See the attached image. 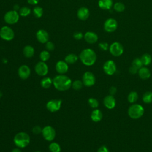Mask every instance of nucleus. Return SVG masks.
<instances>
[{"label":"nucleus","mask_w":152,"mask_h":152,"mask_svg":"<svg viewBox=\"0 0 152 152\" xmlns=\"http://www.w3.org/2000/svg\"><path fill=\"white\" fill-rule=\"evenodd\" d=\"M18 20L19 14L16 11H9L4 15V20L7 24H14L18 22Z\"/></svg>","instance_id":"nucleus-5"},{"label":"nucleus","mask_w":152,"mask_h":152,"mask_svg":"<svg viewBox=\"0 0 152 152\" xmlns=\"http://www.w3.org/2000/svg\"><path fill=\"white\" fill-rule=\"evenodd\" d=\"M50 53L48 50H43L40 53V58L42 61L46 62L50 58Z\"/></svg>","instance_id":"nucleus-32"},{"label":"nucleus","mask_w":152,"mask_h":152,"mask_svg":"<svg viewBox=\"0 0 152 152\" xmlns=\"http://www.w3.org/2000/svg\"><path fill=\"white\" fill-rule=\"evenodd\" d=\"M78 18L80 20H86L90 15V11L86 7H81L78 9L77 13Z\"/></svg>","instance_id":"nucleus-19"},{"label":"nucleus","mask_w":152,"mask_h":152,"mask_svg":"<svg viewBox=\"0 0 152 152\" xmlns=\"http://www.w3.org/2000/svg\"><path fill=\"white\" fill-rule=\"evenodd\" d=\"M97 152H109V151L107 147L105 145H102L98 149Z\"/></svg>","instance_id":"nucleus-43"},{"label":"nucleus","mask_w":152,"mask_h":152,"mask_svg":"<svg viewBox=\"0 0 152 152\" xmlns=\"http://www.w3.org/2000/svg\"><path fill=\"white\" fill-rule=\"evenodd\" d=\"M73 37L76 40H81L83 37V34L81 32L77 31V32H75L74 33Z\"/></svg>","instance_id":"nucleus-40"},{"label":"nucleus","mask_w":152,"mask_h":152,"mask_svg":"<svg viewBox=\"0 0 152 152\" xmlns=\"http://www.w3.org/2000/svg\"><path fill=\"white\" fill-rule=\"evenodd\" d=\"M52 84H53V80L49 77H44L40 81V85L44 88H49Z\"/></svg>","instance_id":"nucleus-24"},{"label":"nucleus","mask_w":152,"mask_h":152,"mask_svg":"<svg viewBox=\"0 0 152 152\" xmlns=\"http://www.w3.org/2000/svg\"><path fill=\"white\" fill-rule=\"evenodd\" d=\"M62 100L60 99H52L46 103L47 109L51 112H55L59 110L61 107Z\"/></svg>","instance_id":"nucleus-10"},{"label":"nucleus","mask_w":152,"mask_h":152,"mask_svg":"<svg viewBox=\"0 0 152 152\" xmlns=\"http://www.w3.org/2000/svg\"><path fill=\"white\" fill-rule=\"evenodd\" d=\"M32 131L34 134H39L42 132V129L41 128L40 126H39L38 125H36V126H34L33 127V128L32 129Z\"/></svg>","instance_id":"nucleus-39"},{"label":"nucleus","mask_w":152,"mask_h":152,"mask_svg":"<svg viewBox=\"0 0 152 152\" xmlns=\"http://www.w3.org/2000/svg\"><path fill=\"white\" fill-rule=\"evenodd\" d=\"M36 36L37 40L41 43H45L48 42L49 37L48 32L43 29L39 30L36 33Z\"/></svg>","instance_id":"nucleus-15"},{"label":"nucleus","mask_w":152,"mask_h":152,"mask_svg":"<svg viewBox=\"0 0 152 152\" xmlns=\"http://www.w3.org/2000/svg\"><path fill=\"white\" fill-rule=\"evenodd\" d=\"M109 51L114 56H119L124 52V47L119 42H115L112 43L109 46Z\"/></svg>","instance_id":"nucleus-8"},{"label":"nucleus","mask_w":152,"mask_h":152,"mask_svg":"<svg viewBox=\"0 0 152 152\" xmlns=\"http://www.w3.org/2000/svg\"><path fill=\"white\" fill-rule=\"evenodd\" d=\"M118 27V23L116 20L112 18L107 19L104 23V29L108 33H112L116 30Z\"/></svg>","instance_id":"nucleus-12"},{"label":"nucleus","mask_w":152,"mask_h":152,"mask_svg":"<svg viewBox=\"0 0 152 152\" xmlns=\"http://www.w3.org/2000/svg\"><path fill=\"white\" fill-rule=\"evenodd\" d=\"M99 47L103 50H107L109 49V45L106 42H101L99 44Z\"/></svg>","instance_id":"nucleus-38"},{"label":"nucleus","mask_w":152,"mask_h":152,"mask_svg":"<svg viewBox=\"0 0 152 152\" xmlns=\"http://www.w3.org/2000/svg\"><path fill=\"white\" fill-rule=\"evenodd\" d=\"M55 69L59 74H64L68 70V64L64 61H59L55 65Z\"/></svg>","instance_id":"nucleus-16"},{"label":"nucleus","mask_w":152,"mask_h":152,"mask_svg":"<svg viewBox=\"0 0 152 152\" xmlns=\"http://www.w3.org/2000/svg\"><path fill=\"white\" fill-rule=\"evenodd\" d=\"M140 59L142 63V65H145V66L149 65L151 64V61H152L151 56L148 53L143 54L141 56V57L140 58Z\"/></svg>","instance_id":"nucleus-26"},{"label":"nucleus","mask_w":152,"mask_h":152,"mask_svg":"<svg viewBox=\"0 0 152 152\" xmlns=\"http://www.w3.org/2000/svg\"><path fill=\"white\" fill-rule=\"evenodd\" d=\"M46 48L48 51H52L55 49V45L52 42H48L46 43Z\"/></svg>","instance_id":"nucleus-37"},{"label":"nucleus","mask_w":152,"mask_h":152,"mask_svg":"<svg viewBox=\"0 0 152 152\" xmlns=\"http://www.w3.org/2000/svg\"><path fill=\"white\" fill-rule=\"evenodd\" d=\"M34 53V48L30 45L26 46L23 49V54L25 57L30 58H31Z\"/></svg>","instance_id":"nucleus-23"},{"label":"nucleus","mask_w":152,"mask_h":152,"mask_svg":"<svg viewBox=\"0 0 152 152\" xmlns=\"http://www.w3.org/2000/svg\"><path fill=\"white\" fill-rule=\"evenodd\" d=\"M82 80L84 86L86 87H91L95 84L96 78L91 72L87 71L83 74Z\"/></svg>","instance_id":"nucleus-9"},{"label":"nucleus","mask_w":152,"mask_h":152,"mask_svg":"<svg viewBox=\"0 0 152 152\" xmlns=\"http://www.w3.org/2000/svg\"><path fill=\"white\" fill-rule=\"evenodd\" d=\"M31 12V10L27 7H23L19 10L20 15L22 17L28 16Z\"/></svg>","instance_id":"nucleus-30"},{"label":"nucleus","mask_w":152,"mask_h":152,"mask_svg":"<svg viewBox=\"0 0 152 152\" xmlns=\"http://www.w3.org/2000/svg\"><path fill=\"white\" fill-rule=\"evenodd\" d=\"M14 142L18 148H24L27 147L30 142L29 135L25 132H20L14 137Z\"/></svg>","instance_id":"nucleus-3"},{"label":"nucleus","mask_w":152,"mask_h":152,"mask_svg":"<svg viewBox=\"0 0 152 152\" xmlns=\"http://www.w3.org/2000/svg\"><path fill=\"white\" fill-rule=\"evenodd\" d=\"M35 152H40V151H36Z\"/></svg>","instance_id":"nucleus-48"},{"label":"nucleus","mask_w":152,"mask_h":152,"mask_svg":"<svg viewBox=\"0 0 152 152\" xmlns=\"http://www.w3.org/2000/svg\"><path fill=\"white\" fill-rule=\"evenodd\" d=\"M83 83L80 80L74 81V82L72 83V85H71L72 88L75 90H79L81 89L83 87Z\"/></svg>","instance_id":"nucleus-35"},{"label":"nucleus","mask_w":152,"mask_h":152,"mask_svg":"<svg viewBox=\"0 0 152 152\" xmlns=\"http://www.w3.org/2000/svg\"><path fill=\"white\" fill-rule=\"evenodd\" d=\"M42 133L43 138L48 141H51L53 140L56 136V132L55 129L52 126L49 125L44 127L42 129Z\"/></svg>","instance_id":"nucleus-7"},{"label":"nucleus","mask_w":152,"mask_h":152,"mask_svg":"<svg viewBox=\"0 0 152 152\" xmlns=\"http://www.w3.org/2000/svg\"><path fill=\"white\" fill-rule=\"evenodd\" d=\"M144 112L143 107L140 104H133L129 107L128 114L129 116L134 119H137L141 118Z\"/></svg>","instance_id":"nucleus-4"},{"label":"nucleus","mask_w":152,"mask_h":152,"mask_svg":"<svg viewBox=\"0 0 152 152\" xmlns=\"http://www.w3.org/2000/svg\"><path fill=\"white\" fill-rule=\"evenodd\" d=\"M43 14V8L40 7H36L33 9V14L37 18H40Z\"/></svg>","instance_id":"nucleus-31"},{"label":"nucleus","mask_w":152,"mask_h":152,"mask_svg":"<svg viewBox=\"0 0 152 152\" xmlns=\"http://www.w3.org/2000/svg\"><path fill=\"white\" fill-rule=\"evenodd\" d=\"M13 8H14V11H17V10H20V7H19V5H18L16 4V5H14V6Z\"/></svg>","instance_id":"nucleus-45"},{"label":"nucleus","mask_w":152,"mask_h":152,"mask_svg":"<svg viewBox=\"0 0 152 152\" xmlns=\"http://www.w3.org/2000/svg\"><path fill=\"white\" fill-rule=\"evenodd\" d=\"M132 65L136 67L137 69H140L142 66V63L140 58H135L132 62Z\"/></svg>","instance_id":"nucleus-36"},{"label":"nucleus","mask_w":152,"mask_h":152,"mask_svg":"<svg viewBox=\"0 0 152 152\" xmlns=\"http://www.w3.org/2000/svg\"><path fill=\"white\" fill-rule=\"evenodd\" d=\"M34 70L37 75L40 76H45L48 72V66L45 62L40 61L35 65Z\"/></svg>","instance_id":"nucleus-13"},{"label":"nucleus","mask_w":152,"mask_h":152,"mask_svg":"<svg viewBox=\"0 0 152 152\" xmlns=\"http://www.w3.org/2000/svg\"><path fill=\"white\" fill-rule=\"evenodd\" d=\"M128 100L129 103H134L135 102H137V100H138V93L136 92V91H131L128 96Z\"/></svg>","instance_id":"nucleus-27"},{"label":"nucleus","mask_w":152,"mask_h":152,"mask_svg":"<svg viewBox=\"0 0 152 152\" xmlns=\"http://www.w3.org/2000/svg\"><path fill=\"white\" fill-rule=\"evenodd\" d=\"M90 118L91 120L95 122H99L102 120L103 118V114L100 110L98 109H95L93 110L91 113Z\"/></svg>","instance_id":"nucleus-20"},{"label":"nucleus","mask_w":152,"mask_h":152,"mask_svg":"<svg viewBox=\"0 0 152 152\" xmlns=\"http://www.w3.org/2000/svg\"><path fill=\"white\" fill-rule=\"evenodd\" d=\"M0 37L7 41H10L14 37L13 30L8 26H4L0 30Z\"/></svg>","instance_id":"nucleus-6"},{"label":"nucleus","mask_w":152,"mask_h":152,"mask_svg":"<svg viewBox=\"0 0 152 152\" xmlns=\"http://www.w3.org/2000/svg\"><path fill=\"white\" fill-rule=\"evenodd\" d=\"M109 91L110 95H112V96L115 95V94L116 93V91H117L116 87H114V86H112V87L109 88Z\"/></svg>","instance_id":"nucleus-42"},{"label":"nucleus","mask_w":152,"mask_h":152,"mask_svg":"<svg viewBox=\"0 0 152 152\" xmlns=\"http://www.w3.org/2000/svg\"><path fill=\"white\" fill-rule=\"evenodd\" d=\"M138 73L139 77L142 80L148 79L151 76V72L150 70L146 67L142 66L141 68L138 69Z\"/></svg>","instance_id":"nucleus-21"},{"label":"nucleus","mask_w":152,"mask_h":152,"mask_svg":"<svg viewBox=\"0 0 152 152\" xmlns=\"http://www.w3.org/2000/svg\"><path fill=\"white\" fill-rule=\"evenodd\" d=\"M103 104L107 109H112L116 106L115 99L112 95L106 96L103 99Z\"/></svg>","instance_id":"nucleus-17"},{"label":"nucleus","mask_w":152,"mask_h":152,"mask_svg":"<svg viewBox=\"0 0 152 152\" xmlns=\"http://www.w3.org/2000/svg\"><path fill=\"white\" fill-rule=\"evenodd\" d=\"M78 60V56L75 54L70 53L66 56L65 58V61L68 64H72L75 63Z\"/></svg>","instance_id":"nucleus-25"},{"label":"nucleus","mask_w":152,"mask_h":152,"mask_svg":"<svg viewBox=\"0 0 152 152\" xmlns=\"http://www.w3.org/2000/svg\"><path fill=\"white\" fill-rule=\"evenodd\" d=\"M138 71V69H137L136 67L134 66H131L129 69V72L131 74H136Z\"/></svg>","instance_id":"nucleus-41"},{"label":"nucleus","mask_w":152,"mask_h":152,"mask_svg":"<svg viewBox=\"0 0 152 152\" xmlns=\"http://www.w3.org/2000/svg\"><path fill=\"white\" fill-rule=\"evenodd\" d=\"M103 69L107 75H112L116 71V66L114 61L112 60H108L104 63Z\"/></svg>","instance_id":"nucleus-11"},{"label":"nucleus","mask_w":152,"mask_h":152,"mask_svg":"<svg viewBox=\"0 0 152 152\" xmlns=\"http://www.w3.org/2000/svg\"><path fill=\"white\" fill-rule=\"evenodd\" d=\"M31 74V70L29 66L26 65L20 66L18 69V74L20 78L22 80L27 79Z\"/></svg>","instance_id":"nucleus-14"},{"label":"nucleus","mask_w":152,"mask_h":152,"mask_svg":"<svg viewBox=\"0 0 152 152\" xmlns=\"http://www.w3.org/2000/svg\"><path fill=\"white\" fill-rule=\"evenodd\" d=\"M79 58L84 65L91 66L96 62L97 56L95 52L91 49H85L81 52Z\"/></svg>","instance_id":"nucleus-2"},{"label":"nucleus","mask_w":152,"mask_h":152,"mask_svg":"<svg viewBox=\"0 0 152 152\" xmlns=\"http://www.w3.org/2000/svg\"><path fill=\"white\" fill-rule=\"evenodd\" d=\"M27 2L31 5H36L39 2V0H27Z\"/></svg>","instance_id":"nucleus-44"},{"label":"nucleus","mask_w":152,"mask_h":152,"mask_svg":"<svg viewBox=\"0 0 152 152\" xmlns=\"http://www.w3.org/2000/svg\"><path fill=\"white\" fill-rule=\"evenodd\" d=\"M84 37L85 40L90 44L95 43L98 40V36L96 33L93 31L86 32L84 36Z\"/></svg>","instance_id":"nucleus-18"},{"label":"nucleus","mask_w":152,"mask_h":152,"mask_svg":"<svg viewBox=\"0 0 152 152\" xmlns=\"http://www.w3.org/2000/svg\"><path fill=\"white\" fill-rule=\"evenodd\" d=\"M88 103L89 106L93 108V109H97L99 106V102L98 100L93 97H90L88 100Z\"/></svg>","instance_id":"nucleus-33"},{"label":"nucleus","mask_w":152,"mask_h":152,"mask_svg":"<svg viewBox=\"0 0 152 152\" xmlns=\"http://www.w3.org/2000/svg\"><path fill=\"white\" fill-rule=\"evenodd\" d=\"M142 101L145 103H151L152 102V92L147 91L142 96Z\"/></svg>","instance_id":"nucleus-29"},{"label":"nucleus","mask_w":152,"mask_h":152,"mask_svg":"<svg viewBox=\"0 0 152 152\" xmlns=\"http://www.w3.org/2000/svg\"><path fill=\"white\" fill-rule=\"evenodd\" d=\"M113 8H114L115 11L121 12L125 10V7L124 4L122 2H116L113 5Z\"/></svg>","instance_id":"nucleus-34"},{"label":"nucleus","mask_w":152,"mask_h":152,"mask_svg":"<svg viewBox=\"0 0 152 152\" xmlns=\"http://www.w3.org/2000/svg\"><path fill=\"white\" fill-rule=\"evenodd\" d=\"M53 85L59 91H66L71 87L72 81L68 76L59 74L53 78Z\"/></svg>","instance_id":"nucleus-1"},{"label":"nucleus","mask_w":152,"mask_h":152,"mask_svg":"<svg viewBox=\"0 0 152 152\" xmlns=\"http://www.w3.org/2000/svg\"><path fill=\"white\" fill-rule=\"evenodd\" d=\"M11 152H21V150H20V148H14V149L11 151Z\"/></svg>","instance_id":"nucleus-46"},{"label":"nucleus","mask_w":152,"mask_h":152,"mask_svg":"<svg viewBox=\"0 0 152 152\" xmlns=\"http://www.w3.org/2000/svg\"><path fill=\"white\" fill-rule=\"evenodd\" d=\"M2 96V93L0 91V98H1Z\"/></svg>","instance_id":"nucleus-47"},{"label":"nucleus","mask_w":152,"mask_h":152,"mask_svg":"<svg viewBox=\"0 0 152 152\" xmlns=\"http://www.w3.org/2000/svg\"><path fill=\"white\" fill-rule=\"evenodd\" d=\"M99 7L104 10H108L113 5L112 0H99L98 2Z\"/></svg>","instance_id":"nucleus-22"},{"label":"nucleus","mask_w":152,"mask_h":152,"mask_svg":"<svg viewBox=\"0 0 152 152\" xmlns=\"http://www.w3.org/2000/svg\"><path fill=\"white\" fill-rule=\"evenodd\" d=\"M49 149L51 152H60L61 150L60 145L56 142L50 143L49 146Z\"/></svg>","instance_id":"nucleus-28"}]
</instances>
